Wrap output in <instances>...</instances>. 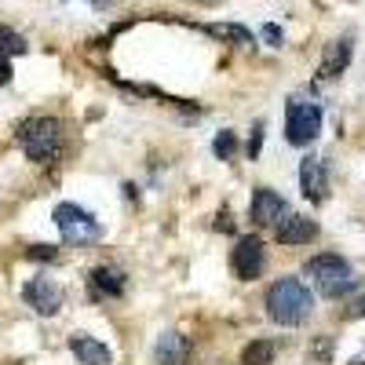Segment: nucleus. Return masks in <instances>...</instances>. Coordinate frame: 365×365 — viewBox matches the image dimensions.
<instances>
[{
    "instance_id": "f257e3e1",
    "label": "nucleus",
    "mask_w": 365,
    "mask_h": 365,
    "mask_svg": "<svg viewBox=\"0 0 365 365\" xmlns=\"http://www.w3.org/2000/svg\"><path fill=\"white\" fill-rule=\"evenodd\" d=\"M314 311V296L299 278H282L267 289V318L278 325H299Z\"/></svg>"
},
{
    "instance_id": "f03ea898",
    "label": "nucleus",
    "mask_w": 365,
    "mask_h": 365,
    "mask_svg": "<svg viewBox=\"0 0 365 365\" xmlns=\"http://www.w3.org/2000/svg\"><path fill=\"white\" fill-rule=\"evenodd\" d=\"M19 146L29 161L37 165H51L63 154V125L55 117H29L19 128Z\"/></svg>"
},
{
    "instance_id": "7ed1b4c3",
    "label": "nucleus",
    "mask_w": 365,
    "mask_h": 365,
    "mask_svg": "<svg viewBox=\"0 0 365 365\" xmlns=\"http://www.w3.org/2000/svg\"><path fill=\"white\" fill-rule=\"evenodd\" d=\"M303 274H307V278L318 285V292L329 296V299L351 296V292L358 289V274H354L351 263L340 259V256H314V259H307Z\"/></svg>"
},
{
    "instance_id": "20e7f679",
    "label": "nucleus",
    "mask_w": 365,
    "mask_h": 365,
    "mask_svg": "<svg viewBox=\"0 0 365 365\" xmlns=\"http://www.w3.org/2000/svg\"><path fill=\"white\" fill-rule=\"evenodd\" d=\"M55 227L63 230V241H66V245H91V241L103 234L99 220L91 216L88 208L73 205V201H63V205L55 208Z\"/></svg>"
},
{
    "instance_id": "39448f33",
    "label": "nucleus",
    "mask_w": 365,
    "mask_h": 365,
    "mask_svg": "<svg viewBox=\"0 0 365 365\" xmlns=\"http://www.w3.org/2000/svg\"><path fill=\"white\" fill-rule=\"evenodd\" d=\"M318 132H322V106L292 99L285 106V139L292 146H307V143L318 139Z\"/></svg>"
},
{
    "instance_id": "423d86ee",
    "label": "nucleus",
    "mask_w": 365,
    "mask_h": 365,
    "mask_svg": "<svg viewBox=\"0 0 365 365\" xmlns=\"http://www.w3.org/2000/svg\"><path fill=\"white\" fill-rule=\"evenodd\" d=\"M230 267H234V274H237L241 282L259 278L263 267H267V249H263V241H259V237H241L237 245H234V252H230Z\"/></svg>"
},
{
    "instance_id": "0eeeda50",
    "label": "nucleus",
    "mask_w": 365,
    "mask_h": 365,
    "mask_svg": "<svg viewBox=\"0 0 365 365\" xmlns=\"http://www.w3.org/2000/svg\"><path fill=\"white\" fill-rule=\"evenodd\" d=\"M22 299H26V307H34L37 314L51 318V314H58V307H63V289H58L51 278H34V282H26Z\"/></svg>"
},
{
    "instance_id": "6e6552de",
    "label": "nucleus",
    "mask_w": 365,
    "mask_h": 365,
    "mask_svg": "<svg viewBox=\"0 0 365 365\" xmlns=\"http://www.w3.org/2000/svg\"><path fill=\"white\" fill-rule=\"evenodd\" d=\"M299 190L314 205H322L329 197V165H325V158H303L299 161Z\"/></svg>"
},
{
    "instance_id": "1a4fd4ad",
    "label": "nucleus",
    "mask_w": 365,
    "mask_h": 365,
    "mask_svg": "<svg viewBox=\"0 0 365 365\" xmlns=\"http://www.w3.org/2000/svg\"><path fill=\"white\" fill-rule=\"evenodd\" d=\"M285 212H289V205H285L282 194H274V190H256V194H252L249 216H252L256 227H278Z\"/></svg>"
},
{
    "instance_id": "9d476101",
    "label": "nucleus",
    "mask_w": 365,
    "mask_h": 365,
    "mask_svg": "<svg viewBox=\"0 0 365 365\" xmlns=\"http://www.w3.org/2000/svg\"><path fill=\"white\" fill-rule=\"evenodd\" d=\"M88 285H91V299H117V296H125L128 278H125V270H117V267H96Z\"/></svg>"
},
{
    "instance_id": "9b49d317",
    "label": "nucleus",
    "mask_w": 365,
    "mask_h": 365,
    "mask_svg": "<svg viewBox=\"0 0 365 365\" xmlns=\"http://www.w3.org/2000/svg\"><path fill=\"white\" fill-rule=\"evenodd\" d=\"M187 358H190V340L182 336V332H165L154 347L158 365H187Z\"/></svg>"
},
{
    "instance_id": "f8f14e48",
    "label": "nucleus",
    "mask_w": 365,
    "mask_h": 365,
    "mask_svg": "<svg viewBox=\"0 0 365 365\" xmlns=\"http://www.w3.org/2000/svg\"><path fill=\"white\" fill-rule=\"evenodd\" d=\"M318 237V223L307 216H289L278 223V241L282 245H311Z\"/></svg>"
},
{
    "instance_id": "ddd939ff",
    "label": "nucleus",
    "mask_w": 365,
    "mask_h": 365,
    "mask_svg": "<svg viewBox=\"0 0 365 365\" xmlns=\"http://www.w3.org/2000/svg\"><path fill=\"white\" fill-rule=\"evenodd\" d=\"M70 351L77 354L81 365H110L113 354L106 344H99L96 336H88V332H77V336H70Z\"/></svg>"
},
{
    "instance_id": "4468645a",
    "label": "nucleus",
    "mask_w": 365,
    "mask_h": 365,
    "mask_svg": "<svg viewBox=\"0 0 365 365\" xmlns=\"http://www.w3.org/2000/svg\"><path fill=\"white\" fill-rule=\"evenodd\" d=\"M347 63H351V37H340V41H332V44L325 48V58H322L318 73H322L325 81H332V77H340V73L347 70Z\"/></svg>"
},
{
    "instance_id": "2eb2a0df",
    "label": "nucleus",
    "mask_w": 365,
    "mask_h": 365,
    "mask_svg": "<svg viewBox=\"0 0 365 365\" xmlns=\"http://www.w3.org/2000/svg\"><path fill=\"white\" fill-rule=\"evenodd\" d=\"M274 361V344L270 340H252L241 351V365H270Z\"/></svg>"
},
{
    "instance_id": "dca6fc26",
    "label": "nucleus",
    "mask_w": 365,
    "mask_h": 365,
    "mask_svg": "<svg viewBox=\"0 0 365 365\" xmlns=\"http://www.w3.org/2000/svg\"><path fill=\"white\" fill-rule=\"evenodd\" d=\"M205 34L220 37V41H234V44H252V34L245 26H234V22H223V26H205Z\"/></svg>"
},
{
    "instance_id": "f3484780",
    "label": "nucleus",
    "mask_w": 365,
    "mask_h": 365,
    "mask_svg": "<svg viewBox=\"0 0 365 365\" xmlns=\"http://www.w3.org/2000/svg\"><path fill=\"white\" fill-rule=\"evenodd\" d=\"M26 51V41L15 34V29L0 26V58H11V55H22Z\"/></svg>"
},
{
    "instance_id": "a211bd4d",
    "label": "nucleus",
    "mask_w": 365,
    "mask_h": 365,
    "mask_svg": "<svg viewBox=\"0 0 365 365\" xmlns=\"http://www.w3.org/2000/svg\"><path fill=\"white\" fill-rule=\"evenodd\" d=\"M212 150H216L220 161H230V158L237 154V135H234V132H220L216 143H212Z\"/></svg>"
},
{
    "instance_id": "6ab92c4d",
    "label": "nucleus",
    "mask_w": 365,
    "mask_h": 365,
    "mask_svg": "<svg viewBox=\"0 0 365 365\" xmlns=\"http://www.w3.org/2000/svg\"><path fill=\"white\" fill-rule=\"evenodd\" d=\"M263 41H267L270 48H282V44H285V34H282L274 22H267V26H263Z\"/></svg>"
},
{
    "instance_id": "aec40b11",
    "label": "nucleus",
    "mask_w": 365,
    "mask_h": 365,
    "mask_svg": "<svg viewBox=\"0 0 365 365\" xmlns=\"http://www.w3.org/2000/svg\"><path fill=\"white\" fill-rule=\"evenodd\" d=\"M259 146H263V120H256V128H252V135H249V158H259Z\"/></svg>"
},
{
    "instance_id": "412c9836",
    "label": "nucleus",
    "mask_w": 365,
    "mask_h": 365,
    "mask_svg": "<svg viewBox=\"0 0 365 365\" xmlns=\"http://www.w3.org/2000/svg\"><path fill=\"white\" fill-rule=\"evenodd\" d=\"M26 256H29V259H48V263H51V259H58V249H55V245H34Z\"/></svg>"
},
{
    "instance_id": "4be33fe9",
    "label": "nucleus",
    "mask_w": 365,
    "mask_h": 365,
    "mask_svg": "<svg viewBox=\"0 0 365 365\" xmlns=\"http://www.w3.org/2000/svg\"><path fill=\"white\" fill-rule=\"evenodd\" d=\"M216 230H227V234L234 230V220H230V208H220V212H216Z\"/></svg>"
},
{
    "instance_id": "5701e85b",
    "label": "nucleus",
    "mask_w": 365,
    "mask_h": 365,
    "mask_svg": "<svg viewBox=\"0 0 365 365\" xmlns=\"http://www.w3.org/2000/svg\"><path fill=\"white\" fill-rule=\"evenodd\" d=\"M11 81V58H0V84Z\"/></svg>"
},
{
    "instance_id": "b1692460",
    "label": "nucleus",
    "mask_w": 365,
    "mask_h": 365,
    "mask_svg": "<svg viewBox=\"0 0 365 365\" xmlns=\"http://www.w3.org/2000/svg\"><path fill=\"white\" fill-rule=\"evenodd\" d=\"M125 197H128V201H135V197H139V190L132 187V182H125Z\"/></svg>"
},
{
    "instance_id": "393cba45",
    "label": "nucleus",
    "mask_w": 365,
    "mask_h": 365,
    "mask_svg": "<svg viewBox=\"0 0 365 365\" xmlns=\"http://www.w3.org/2000/svg\"><path fill=\"white\" fill-rule=\"evenodd\" d=\"M351 314H354V318H365V299H358V307H354Z\"/></svg>"
},
{
    "instance_id": "a878e982",
    "label": "nucleus",
    "mask_w": 365,
    "mask_h": 365,
    "mask_svg": "<svg viewBox=\"0 0 365 365\" xmlns=\"http://www.w3.org/2000/svg\"><path fill=\"white\" fill-rule=\"evenodd\" d=\"M91 4H99V8H106V4H113V0H91Z\"/></svg>"
},
{
    "instance_id": "bb28decb",
    "label": "nucleus",
    "mask_w": 365,
    "mask_h": 365,
    "mask_svg": "<svg viewBox=\"0 0 365 365\" xmlns=\"http://www.w3.org/2000/svg\"><path fill=\"white\" fill-rule=\"evenodd\" d=\"M351 365H365V354H358V358H354V361H351Z\"/></svg>"
}]
</instances>
